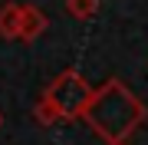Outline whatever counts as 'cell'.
Returning <instances> with one entry per match:
<instances>
[{
	"mask_svg": "<svg viewBox=\"0 0 148 145\" xmlns=\"http://www.w3.org/2000/svg\"><path fill=\"white\" fill-rule=\"evenodd\" d=\"M145 115H148L145 102L122 79L112 76V79H106L92 92V102H89V109H86L82 122L106 145H128L135 129L145 122Z\"/></svg>",
	"mask_w": 148,
	"mask_h": 145,
	"instance_id": "obj_1",
	"label": "cell"
},
{
	"mask_svg": "<svg viewBox=\"0 0 148 145\" xmlns=\"http://www.w3.org/2000/svg\"><path fill=\"white\" fill-rule=\"evenodd\" d=\"M92 92L95 89L89 86V79H86L79 69H63L46 89H43V96L59 109V119H63V122H73V119L86 115V109H89V102H92Z\"/></svg>",
	"mask_w": 148,
	"mask_h": 145,
	"instance_id": "obj_2",
	"label": "cell"
},
{
	"mask_svg": "<svg viewBox=\"0 0 148 145\" xmlns=\"http://www.w3.org/2000/svg\"><path fill=\"white\" fill-rule=\"evenodd\" d=\"M49 27V20H46V13L40 10V7H33V3H23V13H20V40H36L43 36Z\"/></svg>",
	"mask_w": 148,
	"mask_h": 145,
	"instance_id": "obj_3",
	"label": "cell"
},
{
	"mask_svg": "<svg viewBox=\"0 0 148 145\" xmlns=\"http://www.w3.org/2000/svg\"><path fill=\"white\" fill-rule=\"evenodd\" d=\"M20 13L23 3H0V36L3 40H20Z\"/></svg>",
	"mask_w": 148,
	"mask_h": 145,
	"instance_id": "obj_4",
	"label": "cell"
},
{
	"mask_svg": "<svg viewBox=\"0 0 148 145\" xmlns=\"http://www.w3.org/2000/svg\"><path fill=\"white\" fill-rule=\"evenodd\" d=\"M99 10V0H66V13L73 20H92Z\"/></svg>",
	"mask_w": 148,
	"mask_h": 145,
	"instance_id": "obj_5",
	"label": "cell"
},
{
	"mask_svg": "<svg viewBox=\"0 0 148 145\" xmlns=\"http://www.w3.org/2000/svg\"><path fill=\"white\" fill-rule=\"evenodd\" d=\"M33 115H36V122H40V125H56V122H63V119H59V109H56L46 96H40V99H36V109H33Z\"/></svg>",
	"mask_w": 148,
	"mask_h": 145,
	"instance_id": "obj_6",
	"label": "cell"
},
{
	"mask_svg": "<svg viewBox=\"0 0 148 145\" xmlns=\"http://www.w3.org/2000/svg\"><path fill=\"white\" fill-rule=\"evenodd\" d=\"M0 125H3V112H0Z\"/></svg>",
	"mask_w": 148,
	"mask_h": 145,
	"instance_id": "obj_7",
	"label": "cell"
}]
</instances>
